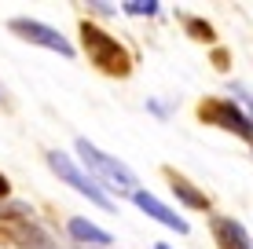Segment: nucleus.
Masks as SVG:
<instances>
[{"mask_svg":"<svg viewBox=\"0 0 253 249\" xmlns=\"http://www.w3.org/2000/svg\"><path fill=\"white\" fill-rule=\"evenodd\" d=\"M77 154H81V161L88 165V173H92V179L95 183H107V187H114L118 194H132V191H139V179H136V173L125 165V161H118L114 154H107V150H99L95 143H88V140H77Z\"/></svg>","mask_w":253,"mask_h":249,"instance_id":"1","label":"nucleus"},{"mask_svg":"<svg viewBox=\"0 0 253 249\" xmlns=\"http://www.w3.org/2000/svg\"><path fill=\"white\" fill-rule=\"evenodd\" d=\"M81 44H84V51H88V63H92V66H99L103 73H110V77H125L128 70H132V55H128V51L118 44V37L103 33L99 26L81 22Z\"/></svg>","mask_w":253,"mask_h":249,"instance_id":"2","label":"nucleus"},{"mask_svg":"<svg viewBox=\"0 0 253 249\" xmlns=\"http://www.w3.org/2000/svg\"><path fill=\"white\" fill-rule=\"evenodd\" d=\"M44 161H48V169H51V173H55L59 179H63V183H70L77 194H84V198H88V202H95L99 209H114L110 194L103 191V187L95 183L92 176H84L81 169H77L74 161H70V154H63V150H48V154H44Z\"/></svg>","mask_w":253,"mask_h":249,"instance_id":"3","label":"nucleus"},{"mask_svg":"<svg viewBox=\"0 0 253 249\" xmlns=\"http://www.w3.org/2000/svg\"><path fill=\"white\" fill-rule=\"evenodd\" d=\"M198 117L209 121V125H216V128H224V132H235L239 140L253 143V121L235 99H206L202 107H198Z\"/></svg>","mask_w":253,"mask_h":249,"instance_id":"4","label":"nucleus"},{"mask_svg":"<svg viewBox=\"0 0 253 249\" xmlns=\"http://www.w3.org/2000/svg\"><path fill=\"white\" fill-rule=\"evenodd\" d=\"M7 26H11V33H19V37H22V40H30V44L48 48V51H59L63 59H74V44H70L63 33L55 30V26L37 22V19H11Z\"/></svg>","mask_w":253,"mask_h":249,"instance_id":"5","label":"nucleus"},{"mask_svg":"<svg viewBox=\"0 0 253 249\" xmlns=\"http://www.w3.org/2000/svg\"><path fill=\"white\" fill-rule=\"evenodd\" d=\"M132 202H136V205H139V209H143V213H147L151 220H158L162 227L176 231V235H187V231H191V224H187V220L180 216V213H172V209H169L165 202H158V198H154L151 191H132Z\"/></svg>","mask_w":253,"mask_h":249,"instance_id":"6","label":"nucleus"},{"mask_svg":"<svg viewBox=\"0 0 253 249\" xmlns=\"http://www.w3.org/2000/svg\"><path fill=\"white\" fill-rule=\"evenodd\" d=\"M209 227H213V238L220 249H253L250 231L231 216H209Z\"/></svg>","mask_w":253,"mask_h":249,"instance_id":"7","label":"nucleus"},{"mask_svg":"<svg viewBox=\"0 0 253 249\" xmlns=\"http://www.w3.org/2000/svg\"><path fill=\"white\" fill-rule=\"evenodd\" d=\"M66 231H70V238H77V242H88L92 249H107L114 238L107 235L103 227H95L92 220H84V216H70L66 220Z\"/></svg>","mask_w":253,"mask_h":249,"instance_id":"8","label":"nucleus"},{"mask_svg":"<svg viewBox=\"0 0 253 249\" xmlns=\"http://www.w3.org/2000/svg\"><path fill=\"white\" fill-rule=\"evenodd\" d=\"M11 238H19L22 249H59V246H51V238L37 224H26V220H19V224L11 227Z\"/></svg>","mask_w":253,"mask_h":249,"instance_id":"9","label":"nucleus"},{"mask_svg":"<svg viewBox=\"0 0 253 249\" xmlns=\"http://www.w3.org/2000/svg\"><path fill=\"white\" fill-rule=\"evenodd\" d=\"M169 187H172V194H176L184 205H191V209H209V198H206L202 191H195V187H191L184 176L172 173V183H169Z\"/></svg>","mask_w":253,"mask_h":249,"instance_id":"10","label":"nucleus"},{"mask_svg":"<svg viewBox=\"0 0 253 249\" xmlns=\"http://www.w3.org/2000/svg\"><path fill=\"white\" fill-rule=\"evenodd\" d=\"M158 0H125V4H121V11H125V15H136V19H143V15H147V19H151V15H158Z\"/></svg>","mask_w":253,"mask_h":249,"instance_id":"11","label":"nucleus"},{"mask_svg":"<svg viewBox=\"0 0 253 249\" xmlns=\"http://www.w3.org/2000/svg\"><path fill=\"white\" fill-rule=\"evenodd\" d=\"M26 213H33V209H26L19 202H0V220H26Z\"/></svg>","mask_w":253,"mask_h":249,"instance_id":"12","label":"nucleus"},{"mask_svg":"<svg viewBox=\"0 0 253 249\" xmlns=\"http://www.w3.org/2000/svg\"><path fill=\"white\" fill-rule=\"evenodd\" d=\"M228 92L235 96V103H242V107L250 110V121H253V96H250L246 88H242V84H228Z\"/></svg>","mask_w":253,"mask_h":249,"instance_id":"13","label":"nucleus"},{"mask_svg":"<svg viewBox=\"0 0 253 249\" xmlns=\"http://www.w3.org/2000/svg\"><path fill=\"white\" fill-rule=\"evenodd\" d=\"M88 7H95L99 15H114V4H88Z\"/></svg>","mask_w":253,"mask_h":249,"instance_id":"14","label":"nucleus"},{"mask_svg":"<svg viewBox=\"0 0 253 249\" xmlns=\"http://www.w3.org/2000/svg\"><path fill=\"white\" fill-rule=\"evenodd\" d=\"M0 198H7V176L0 173Z\"/></svg>","mask_w":253,"mask_h":249,"instance_id":"15","label":"nucleus"},{"mask_svg":"<svg viewBox=\"0 0 253 249\" xmlns=\"http://www.w3.org/2000/svg\"><path fill=\"white\" fill-rule=\"evenodd\" d=\"M154 249H169V246H154Z\"/></svg>","mask_w":253,"mask_h":249,"instance_id":"16","label":"nucleus"}]
</instances>
